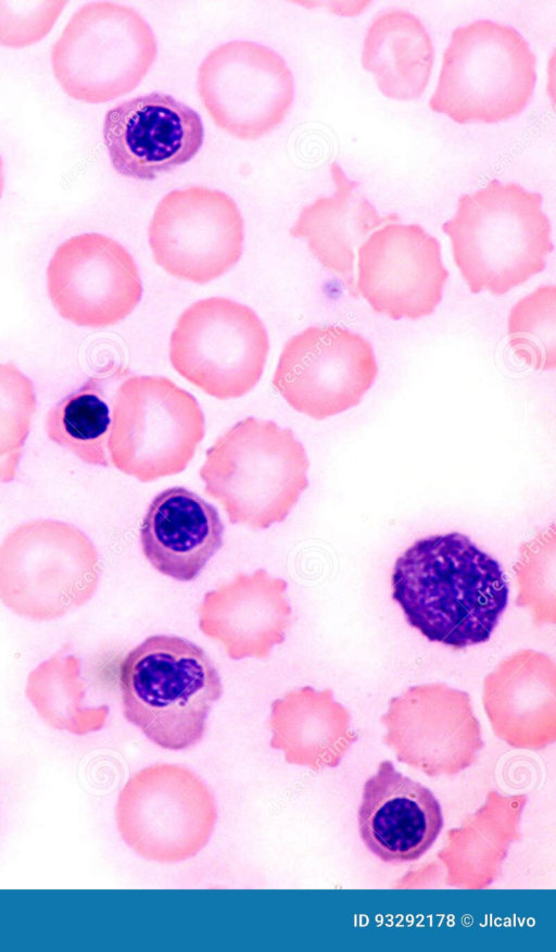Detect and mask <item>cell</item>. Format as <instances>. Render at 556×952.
Here are the masks:
<instances>
[{
  "label": "cell",
  "instance_id": "1",
  "mask_svg": "<svg viewBox=\"0 0 556 952\" xmlns=\"http://www.w3.org/2000/svg\"><path fill=\"white\" fill-rule=\"evenodd\" d=\"M391 584L408 624L454 649L488 641L508 602L498 562L456 531L415 541L396 559Z\"/></svg>",
  "mask_w": 556,
  "mask_h": 952
},
{
  "label": "cell",
  "instance_id": "2",
  "mask_svg": "<svg viewBox=\"0 0 556 952\" xmlns=\"http://www.w3.org/2000/svg\"><path fill=\"white\" fill-rule=\"evenodd\" d=\"M542 201L538 192L497 179L459 197L441 229L472 293L502 296L545 268L554 245Z\"/></svg>",
  "mask_w": 556,
  "mask_h": 952
},
{
  "label": "cell",
  "instance_id": "3",
  "mask_svg": "<svg viewBox=\"0 0 556 952\" xmlns=\"http://www.w3.org/2000/svg\"><path fill=\"white\" fill-rule=\"evenodd\" d=\"M123 714L154 744L184 750L198 744L223 692L206 652L177 636L147 638L119 666Z\"/></svg>",
  "mask_w": 556,
  "mask_h": 952
},
{
  "label": "cell",
  "instance_id": "4",
  "mask_svg": "<svg viewBox=\"0 0 556 952\" xmlns=\"http://www.w3.org/2000/svg\"><path fill=\"white\" fill-rule=\"evenodd\" d=\"M308 467L291 429L250 416L206 450L199 474L231 524L265 529L287 518L308 486Z\"/></svg>",
  "mask_w": 556,
  "mask_h": 952
},
{
  "label": "cell",
  "instance_id": "5",
  "mask_svg": "<svg viewBox=\"0 0 556 952\" xmlns=\"http://www.w3.org/2000/svg\"><path fill=\"white\" fill-rule=\"evenodd\" d=\"M536 57L511 26L478 20L455 28L429 107L458 124L519 114L536 82Z\"/></svg>",
  "mask_w": 556,
  "mask_h": 952
},
{
  "label": "cell",
  "instance_id": "6",
  "mask_svg": "<svg viewBox=\"0 0 556 952\" xmlns=\"http://www.w3.org/2000/svg\"><path fill=\"white\" fill-rule=\"evenodd\" d=\"M97 549L76 526L37 519L0 544V600L31 621H54L87 603L100 578Z\"/></svg>",
  "mask_w": 556,
  "mask_h": 952
},
{
  "label": "cell",
  "instance_id": "7",
  "mask_svg": "<svg viewBox=\"0 0 556 952\" xmlns=\"http://www.w3.org/2000/svg\"><path fill=\"white\" fill-rule=\"evenodd\" d=\"M155 57L156 39L142 15L112 1L78 9L51 51L52 68L64 91L88 103L134 90Z\"/></svg>",
  "mask_w": 556,
  "mask_h": 952
},
{
  "label": "cell",
  "instance_id": "8",
  "mask_svg": "<svg viewBox=\"0 0 556 952\" xmlns=\"http://www.w3.org/2000/svg\"><path fill=\"white\" fill-rule=\"evenodd\" d=\"M205 431L195 398L163 376L134 375L112 402L109 459L141 483L182 472Z\"/></svg>",
  "mask_w": 556,
  "mask_h": 952
},
{
  "label": "cell",
  "instance_id": "9",
  "mask_svg": "<svg viewBox=\"0 0 556 952\" xmlns=\"http://www.w3.org/2000/svg\"><path fill=\"white\" fill-rule=\"evenodd\" d=\"M216 821L213 794L189 768L153 764L134 774L116 803L122 839L142 857L164 863L198 854Z\"/></svg>",
  "mask_w": 556,
  "mask_h": 952
},
{
  "label": "cell",
  "instance_id": "10",
  "mask_svg": "<svg viewBox=\"0 0 556 952\" xmlns=\"http://www.w3.org/2000/svg\"><path fill=\"white\" fill-rule=\"evenodd\" d=\"M269 342L255 312L226 298L192 303L170 336L173 367L205 393L239 398L260 380Z\"/></svg>",
  "mask_w": 556,
  "mask_h": 952
},
{
  "label": "cell",
  "instance_id": "11",
  "mask_svg": "<svg viewBox=\"0 0 556 952\" xmlns=\"http://www.w3.org/2000/svg\"><path fill=\"white\" fill-rule=\"evenodd\" d=\"M200 100L213 122L238 139L262 137L286 117L293 75L271 48L231 40L214 48L198 68Z\"/></svg>",
  "mask_w": 556,
  "mask_h": 952
},
{
  "label": "cell",
  "instance_id": "12",
  "mask_svg": "<svg viewBox=\"0 0 556 952\" xmlns=\"http://www.w3.org/2000/svg\"><path fill=\"white\" fill-rule=\"evenodd\" d=\"M154 261L170 275L208 283L235 265L243 245V220L227 193L192 186L166 193L148 227Z\"/></svg>",
  "mask_w": 556,
  "mask_h": 952
},
{
  "label": "cell",
  "instance_id": "13",
  "mask_svg": "<svg viewBox=\"0 0 556 952\" xmlns=\"http://www.w3.org/2000/svg\"><path fill=\"white\" fill-rule=\"evenodd\" d=\"M377 374L367 339L339 326L321 325L287 341L273 385L291 408L319 421L357 405Z\"/></svg>",
  "mask_w": 556,
  "mask_h": 952
},
{
  "label": "cell",
  "instance_id": "14",
  "mask_svg": "<svg viewBox=\"0 0 556 952\" xmlns=\"http://www.w3.org/2000/svg\"><path fill=\"white\" fill-rule=\"evenodd\" d=\"M380 722L396 760L430 777L459 773L483 748L469 694L446 685L408 688L390 700Z\"/></svg>",
  "mask_w": 556,
  "mask_h": 952
},
{
  "label": "cell",
  "instance_id": "15",
  "mask_svg": "<svg viewBox=\"0 0 556 952\" xmlns=\"http://www.w3.org/2000/svg\"><path fill=\"white\" fill-rule=\"evenodd\" d=\"M47 289L63 318L92 328L124 320L142 295L130 253L98 233L71 237L56 248L47 268Z\"/></svg>",
  "mask_w": 556,
  "mask_h": 952
},
{
  "label": "cell",
  "instance_id": "16",
  "mask_svg": "<svg viewBox=\"0 0 556 952\" xmlns=\"http://www.w3.org/2000/svg\"><path fill=\"white\" fill-rule=\"evenodd\" d=\"M357 293L378 314L417 320L432 314L448 272L437 238L418 224L388 223L357 250Z\"/></svg>",
  "mask_w": 556,
  "mask_h": 952
},
{
  "label": "cell",
  "instance_id": "17",
  "mask_svg": "<svg viewBox=\"0 0 556 952\" xmlns=\"http://www.w3.org/2000/svg\"><path fill=\"white\" fill-rule=\"evenodd\" d=\"M103 139L118 174L153 180L195 156L204 128L193 109L169 95L151 92L110 109Z\"/></svg>",
  "mask_w": 556,
  "mask_h": 952
},
{
  "label": "cell",
  "instance_id": "18",
  "mask_svg": "<svg viewBox=\"0 0 556 952\" xmlns=\"http://www.w3.org/2000/svg\"><path fill=\"white\" fill-rule=\"evenodd\" d=\"M443 822L432 791L397 772L391 761L380 762L364 784L358 831L368 850L386 863L418 860L438 838Z\"/></svg>",
  "mask_w": 556,
  "mask_h": 952
},
{
  "label": "cell",
  "instance_id": "19",
  "mask_svg": "<svg viewBox=\"0 0 556 952\" xmlns=\"http://www.w3.org/2000/svg\"><path fill=\"white\" fill-rule=\"evenodd\" d=\"M287 581L260 568L207 591L198 609L199 628L232 660L266 657L285 641L292 610Z\"/></svg>",
  "mask_w": 556,
  "mask_h": 952
},
{
  "label": "cell",
  "instance_id": "20",
  "mask_svg": "<svg viewBox=\"0 0 556 952\" xmlns=\"http://www.w3.org/2000/svg\"><path fill=\"white\" fill-rule=\"evenodd\" d=\"M482 701L510 747L540 750L556 740V666L546 654L526 649L502 661L484 679Z\"/></svg>",
  "mask_w": 556,
  "mask_h": 952
},
{
  "label": "cell",
  "instance_id": "21",
  "mask_svg": "<svg viewBox=\"0 0 556 952\" xmlns=\"http://www.w3.org/2000/svg\"><path fill=\"white\" fill-rule=\"evenodd\" d=\"M224 525L216 508L185 487H170L150 503L140 528L150 564L175 580H193L222 548Z\"/></svg>",
  "mask_w": 556,
  "mask_h": 952
},
{
  "label": "cell",
  "instance_id": "22",
  "mask_svg": "<svg viewBox=\"0 0 556 952\" xmlns=\"http://www.w3.org/2000/svg\"><path fill=\"white\" fill-rule=\"evenodd\" d=\"M330 174L334 185L331 196L316 198L302 208L290 235L305 239L319 263L338 275L352 297H358L354 281L355 249L369 233L383 224L400 221L396 213L380 216L356 189L341 166L333 162Z\"/></svg>",
  "mask_w": 556,
  "mask_h": 952
},
{
  "label": "cell",
  "instance_id": "23",
  "mask_svg": "<svg viewBox=\"0 0 556 952\" xmlns=\"http://www.w3.org/2000/svg\"><path fill=\"white\" fill-rule=\"evenodd\" d=\"M269 746L283 752L287 763L315 772L336 767L357 739L350 728L348 710L332 691L311 686L287 692L270 706Z\"/></svg>",
  "mask_w": 556,
  "mask_h": 952
},
{
  "label": "cell",
  "instance_id": "24",
  "mask_svg": "<svg viewBox=\"0 0 556 952\" xmlns=\"http://www.w3.org/2000/svg\"><path fill=\"white\" fill-rule=\"evenodd\" d=\"M433 59L427 29L405 10L382 12L367 28L362 64L375 75L379 90L388 98H419L430 79Z\"/></svg>",
  "mask_w": 556,
  "mask_h": 952
},
{
  "label": "cell",
  "instance_id": "25",
  "mask_svg": "<svg viewBox=\"0 0 556 952\" xmlns=\"http://www.w3.org/2000/svg\"><path fill=\"white\" fill-rule=\"evenodd\" d=\"M80 667L79 659L59 650L28 674L25 696L47 725L85 736L104 727L109 706L85 703L86 685Z\"/></svg>",
  "mask_w": 556,
  "mask_h": 952
},
{
  "label": "cell",
  "instance_id": "26",
  "mask_svg": "<svg viewBox=\"0 0 556 952\" xmlns=\"http://www.w3.org/2000/svg\"><path fill=\"white\" fill-rule=\"evenodd\" d=\"M100 377L59 400L47 413L49 439L89 465L109 466L108 439L112 414Z\"/></svg>",
  "mask_w": 556,
  "mask_h": 952
},
{
  "label": "cell",
  "instance_id": "27",
  "mask_svg": "<svg viewBox=\"0 0 556 952\" xmlns=\"http://www.w3.org/2000/svg\"><path fill=\"white\" fill-rule=\"evenodd\" d=\"M37 410L30 378L12 363H0V483L16 478L23 448Z\"/></svg>",
  "mask_w": 556,
  "mask_h": 952
},
{
  "label": "cell",
  "instance_id": "28",
  "mask_svg": "<svg viewBox=\"0 0 556 952\" xmlns=\"http://www.w3.org/2000/svg\"><path fill=\"white\" fill-rule=\"evenodd\" d=\"M556 288L541 286L519 300L508 317L509 345L535 368L555 366Z\"/></svg>",
  "mask_w": 556,
  "mask_h": 952
},
{
  "label": "cell",
  "instance_id": "29",
  "mask_svg": "<svg viewBox=\"0 0 556 952\" xmlns=\"http://www.w3.org/2000/svg\"><path fill=\"white\" fill-rule=\"evenodd\" d=\"M554 527L523 543L514 566L519 588L516 604L529 607L535 624L556 622Z\"/></svg>",
  "mask_w": 556,
  "mask_h": 952
},
{
  "label": "cell",
  "instance_id": "30",
  "mask_svg": "<svg viewBox=\"0 0 556 952\" xmlns=\"http://www.w3.org/2000/svg\"><path fill=\"white\" fill-rule=\"evenodd\" d=\"M66 1H0V45L25 47L42 39Z\"/></svg>",
  "mask_w": 556,
  "mask_h": 952
},
{
  "label": "cell",
  "instance_id": "31",
  "mask_svg": "<svg viewBox=\"0 0 556 952\" xmlns=\"http://www.w3.org/2000/svg\"><path fill=\"white\" fill-rule=\"evenodd\" d=\"M2 189H3V174H2V161L0 158V197L2 193Z\"/></svg>",
  "mask_w": 556,
  "mask_h": 952
}]
</instances>
